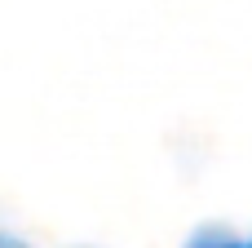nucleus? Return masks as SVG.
I'll return each mask as SVG.
<instances>
[{
    "label": "nucleus",
    "instance_id": "obj_1",
    "mask_svg": "<svg viewBox=\"0 0 252 248\" xmlns=\"http://www.w3.org/2000/svg\"><path fill=\"white\" fill-rule=\"evenodd\" d=\"M186 248H252L248 240H235L230 231H199Z\"/></svg>",
    "mask_w": 252,
    "mask_h": 248
}]
</instances>
